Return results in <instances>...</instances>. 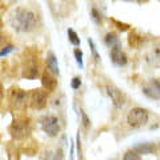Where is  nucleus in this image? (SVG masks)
<instances>
[{"mask_svg": "<svg viewBox=\"0 0 160 160\" xmlns=\"http://www.w3.org/2000/svg\"><path fill=\"white\" fill-rule=\"evenodd\" d=\"M44 160H64L63 151L60 148L48 149L46 155H44Z\"/></svg>", "mask_w": 160, "mask_h": 160, "instance_id": "16", "label": "nucleus"}, {"mask_svg": "<svg viewBox=\"0 0 160 160\" xmlns=\"http://www.w3.org/2000/svg\"><path fill=\"white\" fill-rule=\"evenodd\" d=\"M48 93L43 88H36L29 93V106L33 109H43L47 106Z\"/></svg>", "mask_w": 160, "mask_h": 160, "instance_id": "5", "label": "nucleus"}, {"mask_svg": "<svg viewBox=\"0 0 160 160\" xmlns=\"http://www.w3.org/2000/svg\"><path fill=\"white\" fill-rule=\"evenodd\" d=\"M80 84H82V79H80L79 76H75L72 79V82H71V87L73 89H78V88H80Z\"/></svg>", "mask_w": 160, "mask_h": 160, "instance_id": "23", "label": "nucleus"}, {"mask_svg": "<svg viewBox=\"0 0 160 160\" xmlns=\"http://www.w3.org/2000/svg\"><path fill=\"white\" fill-rule=\"evenodd\" d=\"M106 92L109 98H111L113 106L116 108H122L126 104V95L120 88H118L113 84H107L106 86Z\"/></svg>", "mask_w": 160, "mask_h": 160, "instance_id": "8", "label": "nucleus"}, {"mask_svg": "<svg viewBox=\"0 0 160 160\" xmlns=\"http://www.w3.org/2000/svg\"><path fill=\"white\" fill-rule=\"evenodd\" d=\"M132 149L139 155H151L153 152H156L158 146L153 142H146V143H138Z\"/></svg>", "mask_w": 160, "mask_h": 160, "instance_id": "13", "label": "nucleus"}, {"mask_svg": "<svg viewBox=\"0 0 160 160\" xmlns=\"http://www.w3.org/2000/svg\"><path fill=\"white\" fill-rule=\"evenodd\" d=\"M39 75V64L35 60V58L26 60L24 63V68H23V78L27 79H35Z\"/></svg>", "mask_w": 160, "mask_h": 160, "instance_id": "9", "label": "nucleus"}, {"mask_svg": "<svg viewBox=\"0 0 160 160\" xmlns=\"http://www.w3.org/2000/svg\"><path fill=\"white\" fill-rule=\"evenodd\" d=\"M123 160H142V158H140V155L138 152H135L133 149H129V151L124 153Z\"/></svg>", "mask_w": 160, "mask_h": 160, "instance_id": "19", "label": "nucleus"}, {"mask_svg": "<svg viewBox=\"0 0 160 160\" xmlns=\"http://www.w3.org/2000/svg\"><path fill=\"white\" fill-rule=\"evenodd\" d=\"M7 46V35L0 31V51Z\"/></svg>", "mask_w": 160, "mask_h": 160, "instance_id": "24", "label": "nucleus"}, {"mask_svg": "<svg viewBox=\"0 0 160 160\" xmlns=\"http://www.w3.org/2000/svg\"><path fill=\"white\" fill-rule=\"evenodd\" d=\"M88 44H89V47H91V51H92V55H93L95 60H100V56H99V53L96 51V47H95V44H93V40L88 39Z\"/></svg>", "mask_w": 160, "mask_h": 160, "instance_id": "22", "label": "nucleus"}, {"mask_svg": "<svg viewBox=\"0 0 160 160\" xmlns=\"http://www.w3.org/2000/svg\"><path fill=\"white\" fill-rule=\"evenodd\" d=\"M67 33H68V40H69V43L71 44H73V46H80V38H79V35L76 33V31H73V29H71L69 28L68 31H67Z\"/></svg>", "mask_w": 160, "mask_h": 160, "instance_id": "18", "label": "nucleus"}, {"mask_svg": "<svg viewBox=\"0 0 160 160\" xmlns=\"http://www.w3.org/2000/svg\"><path fill=\"white\" fill-rule=\"evenodd\" d=\"M104 43L108 48H116V47H122V43H120L119 35L116 32H108L104 38Z\"/></svg>", "mask_w": 160, "mask_h": 160, "instance_id": "15", "label": "nucleus"}, {"mask_svg": "<svg viewBox=\"0 0 160 160\" xmlns=\"http://www.w3.org/2000/svg\"><path fill=\"white\" fill-rule=\"evenodd\" d=\"M46 63H47L48 71L51 72V73H53V75H59V73H60L59 64H58V59H56V56H55L53 52H48L47 59H46Z\"/></svg>", "mask_w": 160, "mask_h": 160, "instance_id": "14", "label": "nucleus"}, {"mask_svg": "<svg viewBox=\"0 0 160 160\" xmlns=\"http://www.w3.org/2000/svg\"><path fill=\"white\" fill-rule=\"evenodd\" d=\"M149 120V112L148 109L143 107H133L128 111L127 115V123L132 128H140L146 126Z\"/></svg>", "mask_w": 160, "mask_h": 160, "instance_id": "3", "label": "nucleus"}, {"mask_svg": "<svg viewBox=\"0 0 160 160\" xmlns=\"http://www.w3.org/2000/svg\"><path fill=\"white\" fill-rule=\"evenodd\" d=\"M127 2H133V3H139V4H142V3L148 2V0H127Z\"/></svg>", "mask_w": 160, "mask_h": 160, "instance_id": "28", "label": "nucleus"}, {"mask_svg": "<svg viewBox=\"0 0 160 160\" xmlns=\"http://www.w3.org/2000/svg\"><path fill=\"white\" fill-rule=\"evenodd\" d=\"M42 84H43V88L47 92H53L58 87V80L53 73H51L49 71H46L42 75Z\"/></svg>", "mask_w": 160, "mask_h": 160, "instance_id": "12", "label": "nucleus"}, {"mask_svg": "<svg viewBox=\"0 0 160 160\" xmlns=\"http://www.w3.org/2000/svg\"><path fill=\"white\" fill-rule=\"evenodd\" d=\"M146 60L149 66L152 67H159L160 66V42L155 43L153 46L148 49Z\"/></svg>", "mask_w": 160, "mask_h": 160, "instance_id": "11", "label": "nucleus"}, {"mask_svg": "<svg viewBox=\"0 0 160 160\" xmlns=\"http://www.w3.org/2000/svg\"><path fill=\"white\" fill-rule=\"evenodd\" d=\"M91 18H92V20L96 24H102L103 23V16H102V13H100L96 8H92L91 9Z\"/></svg>", "mask_w": 160, "mask_h": 160, "instance_id": "20", "label": "nucleus"}, {"mask_svg": "<svg viewBox=\"0 0 160 160\" xmlns=\"http://www.w3.org/2000/svg\"><path fill=\"white\" fill-rule=\"evenodd\" d=\"M42 128L48 136L55 138L60 132V123L55 115H46L42 119Z\"/></svg>", "mask_w": 160, "mask_h": 160, "instance_id": "6", "label": "nucleus"}, {"mask_svg": "<svg viewBox=\"0 0 160 160\" xmlns=\"http://www.w3.org/2000/svg\"><path fill=\"white\" fill-rule=\"evenodd\" d=\"M9 24L19 33H29L38 27V16L32 9L18 7L9 15Z\"/></svg>", "mask_w": 160, "mask_h": 160, "instance_id": "1", "label": "nucleus"}, {"mask_svg": "<svg viewBox=\"0 0 160 160\" xmlns=\"http://www.w3.org/2000/svg\"><path fill=\"white\" fill-rule=\"evenodd\" d=\"M73 55H75V59H76V62H78V64H79V67H80V68H83L84 63H83V52H82V49L76 48V49L73 51Z\"/></svg>", "mask_w": 160, "mask_h": 160, "instance_id": "21", "label": "nucleus"}, {"mask_svg": "<svg viewBox=\"0 0 160 160\" xmlns=\"http://www.w3.org/2000/svg\"><path fill=\"white\" fill-rule=\"evenodd\" d=\"M9 133L16 140L27 139L31 133V120L28 118H16L9 126Z\"/></svg>", "mask_w": 160, "mask_h": 160, "instance_id": "2", "label": "nucleus"}, {"mask_svg": "<svg viewBox=\"0 0 160 160\" xmlns=\"http://www.w3.org/2000/svg\"><path fill=\"white\" fill-rule=\"evenodd\" d=\"M143 95L151 100L160 99V79L152 78L147 80L143 86Z\"/></svg>", "mask_w": 160, "mask_h": 160, "instance_id": "7", "label": "nucleus"}, {"mask_svg": "<svg viewBox=\"0 0 160 160\" xmlns=\"http://www.w3.org/2000/svg\"><path fill=\"white\" fill-rule=\"evenodd\" d=\"M109 56H111V62L115 66L124 67V66H127V63H128V58H127L126 52L122 49V47L112 48L111 52H109Z\"/></svg>", "mask_w": 160, "mask_h": 160, "instance_id": "10", "label": "nucleus"}, {"mask_svg": "<svg viewBox=\"0 0 160 160\" xmlns=\"http://www.w3.org/2000/svg\"><path fill=\"white\" fill-rule=\"evenodd\" d=\"M80 113H82L83 127H84V128H88V127H89V119H88V116L86 115V112H84V111H80Z\"/></svg>", "mask_w": 160, "mask_h": 160, "instance_id": "25", "label": "nucleus"}, {"mask_svg": "<svg viewBox=\"0 0 160 160\" xmlns=\"http://www.w3.org/2000/svg\"><path fill=\"white\" fill-rule=\"evenodd\" d=\"M3 99H4V88H3L2 84H0V104H2Z\"/></svg>", "mask_w": 160, "mask_h": 160, "instance_id": "27", "label": "nucleus"}, {"mask_svg": "<svg viewBox=\"0 0 160 160\" xmlns=\"http://www.w3.org/2000/svg\"><path fill=\"white\" fill-rule=\"evenodd\" d=\"M9 104L15 111H23L29 104V95L20 88H12L9 91Z\"/></svg>", "mask_w": 160, "mask_h": 160, "instance_id": "4", "label": "nucleus"}, {"mask_svg": "<svg viewBox=\"0 0 160 160\" xmlns=\"http://www.w3.org/2000/svg\"><path fill=\"white\" fill-rule=\"evenodd\" d=\"M13 49V46H11V44H9V46H6L4 47L2 51H0V56H4V55H8L9 52H11Z\"/></svg>", "mask_w": 160, "mask_h": 160, "instance_id": "26", "label": "nucleus"}, {"mask_svg": "<svg viewBox=\"0 0 160 160\" xmlns=\"http://www.w3.org/2000/svg\"><path fill=\"white\" fill-rule=\"evenodd\" d=\"M128 42H129V46H131V47L138 48V47L142 46V43H143V38H142V36H139L138 33L131 32V33H129V38H128Z\"/></svg>", "mask_w": 160, "mask_h": 160, "instance_id": "17", "label": "nucleus"}]
</instances>
